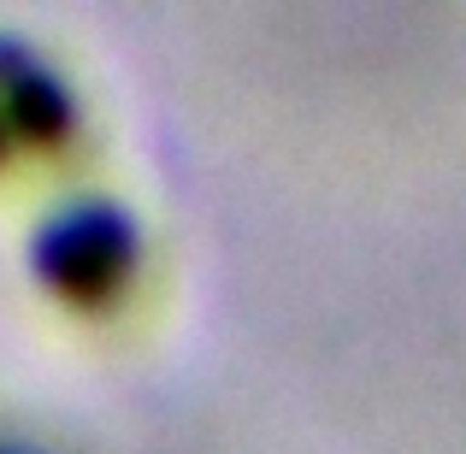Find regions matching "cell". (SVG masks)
I'll list each match as a JSON object with an SVG mask.
<instances>
[{
	"label": "cell",
	"instance_id": "1",
	"mask_svg": "<svg viewBox=\"0 0 466 454\" xmlns=\"http://www.w3.org/2000/svg\"><path fill=\"white\" fill-rule=\"evenodd\" d=\"M130 266H137V242L118 213L83 207V213L59 218L42 242V272L59 296L71 301H101L113 289H125Z\"/></svg>",
	"mask_w": 466,
	"mask_h": 454
},
{
	"label": "cell",
	"instance_id": "2",
	"mask_svg": "<svg viewBox=\"0 0 466 454\" xmlns=\"http://www.w3.org/2000/svg\"><path fill=\"white\" fill-rule=\"evenodd\" d=\"M66 125L59 83H47L30 59L0 54V154L18 148H47Z\"/></svg>",
	"mask_w": 466,
	"mask_h": 454
}]
</instances>
